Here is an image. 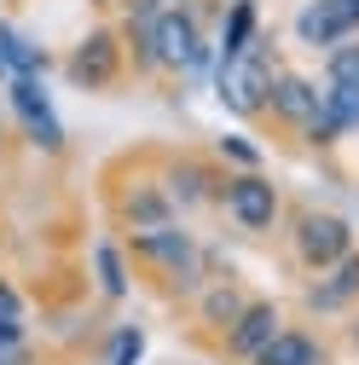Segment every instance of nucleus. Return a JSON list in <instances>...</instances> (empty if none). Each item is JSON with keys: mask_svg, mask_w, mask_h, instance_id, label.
<instances>
[{"mask_svg": "<svg viewBox=\"0 0 359 365\" xmlns=\"http://www.w3.org/2000/svg\"><path fill=\"white\" fill-rule=\"evenodd\" d=\"M128 64L140 76H203L214 64V47L203 35V6H174L157 18H128Z\"/></svg>", "mask_w": 359, "mask_h": 365, "instance_id": "f257e3e1", "label": "nucleus"}, {"mask_svg": "<svg viewBox=\"0 0 359 365\" xmlns=\"http://www.w3.org/2000/svg\"><path fill=\"white\" fill-rule=\"evenodd\" d=\"M122 250H128V261L162 272L174 290H203V284H209V279H203V250H197V238H192L180 220L151 226V232H133Z\"/></svg>", "mask_w": 359, "mask_h": 365, "instance_id": "f03ea898", "label": "nucleus"}, {"mask_svg": "<svg viewBox=\"0 0 359 365\" xmlns=\"http://www.w3.org/2000/svg\"><path fill=\"white\" fill-rule=\"evenodd\" d=\"M220 215H227L238 232L249 238H266V232H279V220H284V192H279V180L266 174V168H238L220 180Z\"/></svg>", "mask_w": 359, "mask_h": 365, "instance_id": "7ed1b4c3", "label": "nucleus"}, {"mask_svg": "<svg viewBox=\"0 0 359 365\" xmlns=\"http://www.w3.org/2000/svg\"><path fill=\"white\" fill-rule=\"evenodd\" d=\"M273 70H279V58H273V41L261 35L244 58H232V64H214V99L227 105L232 116H266Z\"/></svg>", "mask_w": 359, "mask_h": 365, "instance_id": "20e7f679", "label": "nucleus"}, {"mask_svg": "<svg viewBox=\"0 0 359 365\" xmlns=\"http://www.w3.org/2000/svg\"><path fill=\"white\" fill-rule=\"evenodd\" d=\"M122 70H128V41H122V29H110V24L87 29L76 47L64 53V81L81 87V93H105V87H116Z\"/></svg>", "mask_w": 359, "mask_h": 365, "instance_id": "39448f33", "label": "nucleus"}, {"mask_svg": "<svg viewBox=\"0 0 359 365\" xmlns=\"http://www.w3.org/2000/svg\"><path fill=\"white\" fill-rule=\"evenodd\" d=\"M290 250H296V267L325 272V267H336V261H342L348 250H359V244H353V226H348L342 215H331V209H301L296 226H290Z\"/></svg>", "mask_w": 359, "mask_h": 365, "instance_id": "423d86ee", "label": "nucleus"}, {"mask_svg": "<svg viewBox=\"0 0 359 365\" xmlns=\"http://www.w3.org/2000/svg\"><path fill=\"white\" fill-rule=\"evenodd\" d=\"M6 105H12V116L24 122V133L41 145V151H64V122H58V110H53V99H47V87H41V76H12L6 81Z\"/></svg>", "mask_w": 359, "mask_h": 365, "instance_id": "0eeeda50", "label": "nucleus"}, {"mask_svg": "<svg viewBox=\"0 0 359 365\" xmlns=\"http://www.w3.org/2000/svg\"><path fill=\"white\" fill-rule=\"evenodd\" d=\"M110 203H116V220H122V232H128V238H133V232H151V226L180 220V209H174V197L162 192V180H157V174H133V180H122Z\"/></svg>", "mask_w": 359, "mask_h": 365, "instance_id": "6e6552de", "label": "nucleus"}, {"mask_svg": "<svg viewBox=\"0 0 359 365\" xmlns=\"http://www.w3.org/2000/svg\"><path fill=\"white\" fill-rule=\"evenodd\" d=\"M301 307L313 313V319H342V313H353L359 307V250H348L336 267H325V272H313V284L301 290Z\"/></svg>", "mask_w": 359, "mask_h": 365, "instance_id": "1a4fd4ad", "label": "nucleus"}, {"mask_svg": "<svg viewBox=\"0 0 359 365\" xmlns=\"http://www.w3.org/2000/svg\"><path fill=\"white\" fill-rule=\"evenodd\" d=\"M162 180V192L174 197V209L186 215V209H203V203H220V174L209 157H192V151H180V157H168V168L157 174Z\"/></svg>", "mask_w": 359, "mask_h": 365, "instance_id": "9d476101", "label": "nucleus"}, {"mask_svg": "<svg viewBox=\"0 0 359 365\" xmlns=\"http://www.w3.org/2000/svg\"><path fill=\"white\" fill-rule=\"evenodd\" d=\"M279 331H284V313H279V302H266V296H249V307L232 319L227 331H220V348H227L232 359H244V365H249V359H255L266 342L279 336Z\"/></svg>", "mask_w": 359, "mask_h": 365, "instance_id": "9b49d317", "label": "nucleus"}, {"mask_svg": "<svg viewBox=\"0 0 359 365\" xmlns=\"http://www.w3.org/2000/svg\"><path fill=\"white\" fill-rule=\"evenodd\" d=\"M266 116H273L279 128L301 133L313 116H319V81L301 76V70H273V93H266Z\"/></svg>", "mask_w": 359, "mask_h": 365, "instance_id": "f8f14e48", "label": "nucleus"}, {"mask_svg": "<svg viewBox=\"0 0 359 365\" xmlns=\"http://www.w3.org/2000/svg\"><path fill=\"white\" fill-rule=\"evenodd\" d=\"M353 35H359V18L342 6V0H307V6L296 12V41L313 47V53H331V47H342V41H353Z\"/></svg>", "mask_w": 359, "mask_h": 365, "instance_id": "ddd939ff", "label": "nucleus"}, {"mask_svg": "<svg viewBox=\"0 0 359 365\" xmlns=\"http://www.w3.org/2000/svg\"><path fill=\"white\" fill-rule=\"evenodd\" d=\"M249 365H331V342L319 331H307V325H284Z\"/></svg>", "mask_w": 359, "mask_h": 365, "instance_id": "4468645a", "label": "nucleus"}, {"mask_svg": "<svg viewBox=\"0 0 359 365\" xmlns=\"http://www.w3.org/2000/svg\"><path fill=\"white\" fill-rule=\"evenodd\" d=\"M255 41H261V6H255V0H232L227 18H220V47H214V64L244 58Z\"/></svg>", "mask_w": 359, "mask_h": 365, "instance_id": "2eb2a0df", "label": "nucleus"}, {"mask_svg": "<svg viewBox=\"0 0 359 365\" xmlns=\"http://www.w3.org/2000/svg\"><path fill=\"white\" fill-rule=\"evenodd\" d=\"M244 307H249V296H244L238 279H209V284L197 290V325H203V331H227Z\"/></svg>", "mask_w": 359, "mask_h": 365, "instance_id": "dca6fc26", "label": "nucleus"}, {"mask_svg": "<svg viewBox=\"0 0 359 365\" xmlns=\"http://www.w3.org/2000/svg\"><path fill=\"white\" fill-rule=\"evenodd\" d=\"M93 279H99V296H105V302H122V296H128L133 261H128V250H122L116 238H99V244H93Z\"/></svg>", "mask_w": 359, "mask_h": 365, "instance_id": "f3484780", "label": "nucleus"}, {"mask_svg": "<svg viewBox=\"0 0 359 365\" xmlns=\"http://www.w3.org/2000/svg\"><path fill=\"white\" fill-rule=\"evenodd\" d=\"M0 58H6L12 76H47V53H41L29 35H18L6 18H0Z\"/></svg>", "mask_w": 359, "mask_h": 365, "instance_id": "a211bd4d", "label": "nucleus"}, {"mask_svg": "<svg viewBox=\"0 0 359 365\" xmlns=\"http://www.w3.org/2000/svg\"><path fill=\"white\" fill-rule=\"evenodd\" d=\"M319 105H325V116H331L342 133H359V87L325 81V87H319Z\"/></svg>", "mask_w": 359, "mask_h": 365, "instance_id": "6ab92c4d", "label": "nucleus"}, {"mask_svg": "<svg viewBox=\"0 0 359 365\" xmlns=\"http://www.w3.org/2000/svg\"><path fill=\"white\" fill-rule=\"evenodd\" d=\"M214 157L227 163V174H238V168H261V163H266L249 133H220V140H214Z\"/></svg>", "mask_w": 359, "mask_h": 365, "instance_id": "aec40b11", "label": "nucleus"}, {"mask_svg": "<svg viewBox=\"0 0 359 365\" xmlns=\"http://www.w3.org/2000/svg\"><path fill=\"white\" fill-rule=\"evenodd\" d=\"M145 359V331L140 325H116L110 348H105V365H140Z\"/></svg>", "mask_w": 359, "mask_h": 365, "instance_id": "412c9836", "label": "nucleus"}, {"mask_svg": "<svg viewBox=\"0 0 359 365\" xmlns=\"http://www.w3.org/2000/svg\"><path fill=\"white\" fill-rule=\"evenodd\" d=\"M325 81H348V87H359V35L325 53Z\"/></svg>", "mask_w": 359, "mask_h": 365, "instance_id": "4be33fe9", "label": "nucleus"}, {"mask_svg": "<svg viewBox=\"0 0 359 365\" xmlns=\"http://www.w3.org/2000/svg\"><path fill=\"white\" fill-rule=\"evenodd\" d=\"M301 140H307L313 151H336V145H342V128H336V122L325 116V105H319V116H313V122L301 128Z\"/></svg>", "mask_w": 359, "mask_h": 365, "instance_id": "5701e85b", "label": "nucleus"}, {"mask_svg": "<svg viewBox=\"0 0 359 365\" xmlns=\"http://www.w3.org/2000/svg\"><path fill=\"white\" fill-rule=\"evenodd\" d=\"M174 6H197V0H122L128 18H157V12H174Z\"/></svg>", "mask_w": 359, "mask_h": 365, "instance_id": "b1692460", "label": "nucleus"}, {"mask_svg": "<svg viewBox=\"0 0 359 365\" xmlns=\"http://www.w3.org/2000/svg\"><path fill=\"white\" fill-rule=\"evenodd\" d=\"M0 319H24V296L12 290V279H0Z\"/></svg>", "mask_w": 359, "mask_h": 365, "instance_id": "393cba45", "label": "nucleus"}, {"mask_svg": "<svg viewBox=\"0 0 359 365\" xmlns=\"http://www.w3.org/2000/svg\"><path fill=\"white\" fill-rule=\"evenodd\" d=\"M6 348H24V319H0V354Z\"/></svg>", "mask_w": 359, "mask_h": 365, "instance_id": "a878e982", "label": "nucleus"}, {"mask_svg": "<svg viewBox=\"0 0 359 365\" xmlns=\"http://www.w3.org/2000/svg\"><path fill=\"white\" fill-rule=\"evenodd\" d=\"M348 348H359V307L348 313Z\"/></svg>", "mask_w": 359, "mask_h": 365, "instance_id": "bb28decb", "label": "nucleus"}, {"mask_svg": "<svg viewBox=\"0 0 359 365\" xmlns=\"http://www.w3.org/2000/svg\"><path fill=\"white\" fill-rule=\"evenodd\" d=\"M0 365H29V359H24V348H6V354H0Z\"/></svg>", "mask_w": 359, "mask_h": 365, "instance_id": "cd10ccee", "label": "nucleus"}, {"mask_svg": "<svg viewBox=\"0 0 359 365\" xmlns=\"http://www.w3.org/2000/svg\"><path fill=\"white\" fill-rule=\"evenodd\" d=\"M342 6H348V12H353V18H359V0H342Z\"/></svg>", "mask_w": 359, "mask_h": 365, "instance_id": "c85d7f7f", "label": "nucleus"}, {"mask_svg": "<svg viewBox=\"0 0 359 365\" xmlns=\"http://www.w3.org/2000/svg\"><path fill=\"white\" fill-rule=\"evenodd\" d=\"M93 6H110V0H93Z\"/></svg>", "mask_w": 359, "mask_h": 365, "instance_id": "c756f323", "label": "nucleus"}]
</instances>
